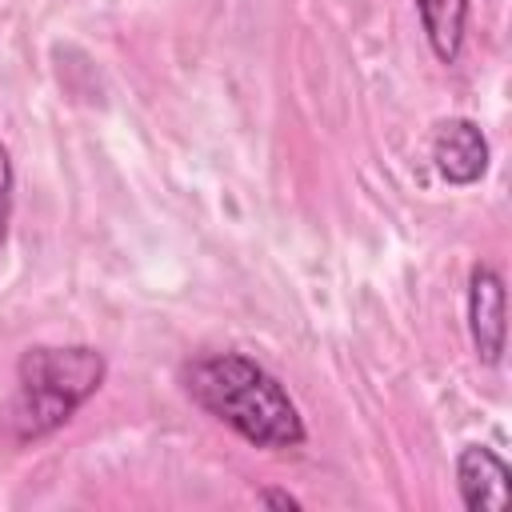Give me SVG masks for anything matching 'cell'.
Masks as SVG:
<instances>
[{
	"mask_svg": "<svg viewBox=\"0 0 512 512\" xmlns=\"http://www.w3.org/2000/svg\"><path fill=\"white\" fill-rule=\"evenodd\" d=\"M468 332H472L476 356L484 364H500V356H504V280L488 264H476L468 276Z\"/></svg>",
	"mask_w": 512,
	"mask_h": 512,
	"instance_id": "3",
	"label": "cell"
},
{
	"mask_svg": "<svg viewBox=\"0 0 512 512\" xmlns=\"http://www.w3.org/2000/svg\"><path fill=\"white\" fill-rule=\"evenodd\" d=\"M104 356L84 344L68 348H28L16 364V396L8 408V424L16 440H40L56 432L96 388L104 384Z\"/></svg>",
	"mask_w": 512,
	"mask_h": 512,
	"instance_id": "2",
	"label": "cell"
},
{
	"mask_svg": "<svg viewBox=\"0 0 512 512\" xmlns=\"http://www.w3.org/2000/svg\"><path fill=\"white\" fill-rule=\"evenodd\" d=\"M8 216H12V156L0 144V244H4V232H8Z\"/></svg>",
	"mask_w": 512,
	"mask_h": 512,
	"instance_id": "7",
	"label": "cell"
},
{
	"mask_svg": "<svg viewBox=\"0 0 512 512\" xmlns=\"http://www.w3.org/2000/svg\"><path fill=\"white\" fill-rule=\"evenodd\" d=\"M432 164L448 184H460V188L476 184L488 172V140H484V132L464 116H452V120L436 124V132H432Z\"/></svg>",
	"mask_w": 512,
	"mask_h": 512,
	"instance_id": "4",
	"label": "cell"
},
{
	"mask_svg": "<svg viewBox=\"0 0 512 512\" xmlns=\"http://www.w3.org/2000/svg\"><path fill=\"white\" fill-rule=\"evenodd\" d=\"M416 12L436 60L456 64L464 48V28H468V0H416Z\"/></svg>",
	"mask_w": 512,
	"mask_h": 512,
	"instance_id": "6",
	"label": "cell"
},
{
	"mask_svg": "<svg viewBox=\"0 0 512 512\" xmlns=\"http://www.w3.org/2000/svg\"><path fill=\"white\" fill-rule=\"evenodd\" d=\"M188 396L256 448H300L308 428L284 384L244 352L200 356L184 368Z\"/></svg>",
	"mask_w": 512,
	"mask_h": 512,
	"instance_id": "1",
	"label": "cell"
},
{
	"mask_svg": "<svg viewBox=\"0 0 512 512\" xmlns=\"http://www.w3.org/2000/svg\"><path fill=\"white\" fill-rule=\"evenodd\" d=\"M508 464L484 448V444H468L456 456V488L468 512H504L508 508Z\"/></svg>",
	"mask_w": 512,
	"mask_h": 512,
	"instance_id": "5",
	"label": "cell"
},
{
	"mask_svg": "<svg viewBox=\"0 0 512 512\" xmlns=\"http://www.w3.org/2000/svg\"><path fill=\"white\" fill-rule=\"evenodd\" d=\"M260 504H268V508H300V500L292 492H276V488H264L260 492Z\"/></svg>",
	"mask_w": 512,
	"mask_h": 512,
	"instance_id": "8",
	"label": "cell"
}]
</instances>
